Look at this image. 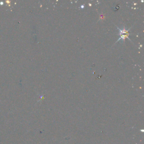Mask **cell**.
I'll use <instances>...</instances> for the list:
<instances>
[{
	"mask_svg": "<svg viewBox=\"0 0 144 144\" xmlns=\"http://www.w3.org/2000/svg\"><path fill=\"white\" fill-rule=\"evenodd\" d=\"M117 28L118 29L119 31V35H120V38L118 39V41H117L118 42L120 40H123V41H124V39H126V38L128 39L129 41H131V39H129V38L128 37L129 36V31L130 30V29H128V30H126L125 28H123V29L119 28L118 26H117Z\"/></svg>",
	"mask_w": 144,
	"mask_h": 144,
	"instance_id": "6da1fadb",
	"label": "cell"
}]
</instances>
